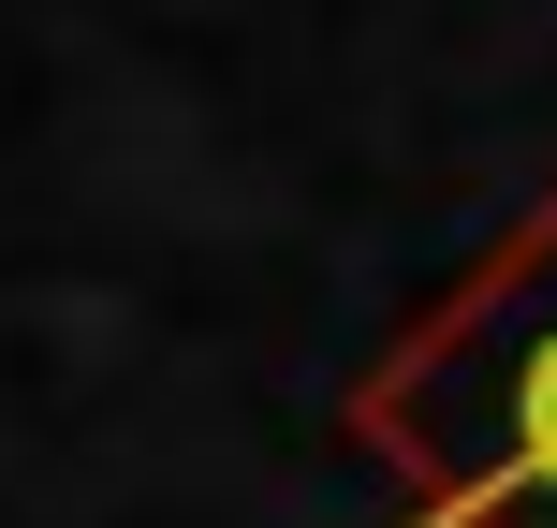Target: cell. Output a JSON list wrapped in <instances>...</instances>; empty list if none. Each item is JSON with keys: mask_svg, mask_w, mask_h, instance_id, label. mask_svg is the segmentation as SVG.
Here are the masks:
<instances>
[{"mask_svg": "<svg viewBox=\"0 0 557 528\" xmlns=\"http://www.w3.org/2000/svg\"><path fill=\"white\" fill-rule=\"evenodd\" d=\"M352 441L411 484V528H557V206L352 382Z\"/></svg>", "mask_w": 557, "mask_h": 528, "instance_id": "1", "label": "cell"}]
</instances>
